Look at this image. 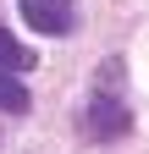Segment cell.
I'll return each instance as SVG.
<instances>
[{
	"label": "cell",
	"mask_w": 149,
	"mask_h": 154,
	"mask_svg": "<svg viewBox=\"0 0 149 154\" xmlns=\"http://www.w3.org/2000/svg\"><path fill=\"white\" fill-rule=\"evenodd\" d=\"M127 127H133V116H127V99H122V61H105L94 99H88V132L94 138H122Z\"/></svg>",
	"instance_id": "6da1fadb"
},
{
	"label": "cell",
	"mask_w": 149,
	"mask_h": 154,
	"mask_svg": "<svg viewBox=\"0 0 149 154\" xmlns=\"http://www.w3.org/2000/svg\"><path fill=\"white\" fill-rule=\"evenodd\" d=\"M22 22L39 28L44 38H66L78 28V6L72 0H22Z\"/></svg>",
	"instance_id": "7a4b0ae2"
},
{
	"label": "cell",
	"mask_w": 149,
	"mask_h": 154,
	"mask_svg": "<svg viewBox=\"0 0 149 154\" xmlns=\"http://www.w3.org/2000/svg\"><path fill=\"white\" fill-rule=\"evenodd\" d=\"M28 105H33V99H28V88H22V77L0 66V110H6V116H22Z\"/></svg>",
	"instance_id": "3957f363"
},
{
	"label": "cell",
	"mask_w": 149,
	"mask_h": 154,
	"mask_svg": "<svg viewBox=\"0 0 149 154\" xmlns=\"http://www.w3.org/2000/svg\"><path fill=\"white\" fill-rule=\"evenodd\" d=\"M0 66H6V72H28L33 66V50L22 44V38H11L6 28H0Z\"/></svg>",
	"instance_id": "277c9868"
}]
</instances>
